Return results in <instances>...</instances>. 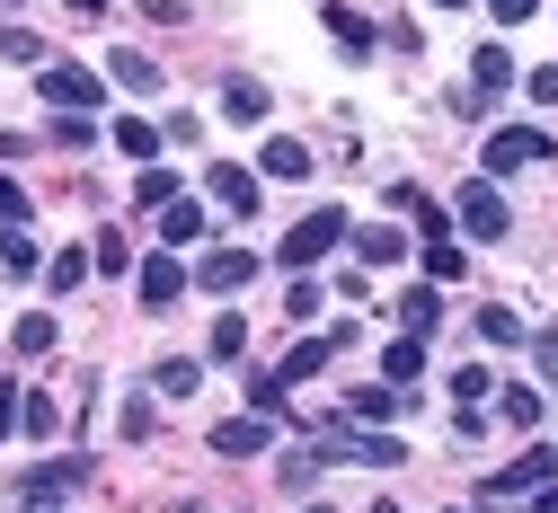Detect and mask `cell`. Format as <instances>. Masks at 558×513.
<instances>
[{"label":"cell","instance_id":"21","mask_svg":"<svg viewBox=\"0 0 558 513\" xmlns=\"http://www.w3.org/2000/svg\"><path fill=\"white\" fill-rule=\"evenodd\" d=\"M399 407H408V399H399L390 381H381V390H355V399H345V416H355V425H390Z\"/></svg>","mask_w":558,"mask_h":513},{"label":"cell","instance_id":"2","mask_svg":"<svg viewBox=\"0 0 558 513\" xmlns=\"http://www.w3.org/2000/svg\"><path fill=\"white\" fill-rule=\"evenodd\" d=\"M345 231H355V222H345L337 204H319V212H302V222L284 231V266H293V274H311V266H319V257H328V248H337Z\"/></svg>","mask_w":558,"mask_h":513},{"label":"cell","instance_id":"12","mask_svg":"<svg viewBox=\"0 0 558 513\" xmlns=\"http://www.w3.org/2000/svg\"><path fill=\"white\" fill-rule=\"evenodd\" d=\"M186 283H195V274H186L178 257H143V310H169Z\"/></svg>","mask_w":558,"mask_h":513},{"label":"cell","instance_id":"28","mask_svg":"<svg viewBox=\"0 0 558 513\" xmlns=\"http://www.w3.org/2000/svg\"><path fill=\"white\" fill-rule=\"evenodd\" d=\"M240 354H248V319L222 310V319H214V363H240Z\"/></svg>","mask_w":558,"mask_h":513},{"label":"cell","instance_id":"22","mask_svg":"<svg viewBox=\"0 0 558 513\" xmlns=\"http://www.w3.org/2000/svg\"><path fill=\"white\" fill-rule=\"evenodd\" d=\"M541 407H549V399H541L532 381H506V390H497V416H506V425H541Z\"/></svg>","mask_w":558,"mask_h":513},{"label":"cell","instance_id":"3","mask_svg":"<svg viewBox=\"0 0 558 513\" xmlns=\"http://www.w3.org/2000/svg\"><path fill=\"white\" fill-rule=\"evenodd\" d=\"M549 160V133L541 124H497L487 133V178H514V169H541Z\"/></svg>","mask_w":558,"mask_h":513},{"label":"cell","instance_id":"32","mask_svg":"<svg viewBox=\"0 0 558 513\" xmlns=\"http://www.w3.org/2000/svg\"><path fill=\"white\" fill-rule=\"evenodd\" d=\"M27 212H36V195H27L10 169H0V222H27Z\"/></svg>","mask_w":558,"mask_h":513},{"label":"cell","instance_id":"6","mask_svg":"<svg viewBox=\"0 0 558 513\" xmlns=\"http://www.w3.org/2000/svg\"><path fill=\"white\" fill-rule=\"evenodd\" d=\"M81 478H89L81 461H53V469H27V478H19V504H27V513H53V504L72 496Z\"/></svg>","mask_w":558,"mask_h":513},{"label":"cell","instance_id":"38","mask_svg":"<svg viewBox=\"0 0 558 513\" xmlns=\"http://www.w3.org/2000/svg\"><path fill=\"white\" fill-rule=\"evenodd\" d=\"M19 416H27V399H19L10 381H0V443H10V433H19Z\"/></svg>","mask_w":558,"mask_h":513},{"label":"cell","instance_id":"43","mask_svg":"<svg viewBox=\"0 0 558 513\" xmlns=\"http://www.w3.org/2000/svg\"><path fill=\"white\" fill-rule=\"evenodd\" d=\"M311 513H328V504H311Z\"/></svg>","mask_w":558,"mask_h":513},{"label":"cell","instance_id":"25","mask_svg":"<svg viewBox=\"0 0 558 513\" xmlns=\"http://www.w3.org/2000/svg\"><path fill=\"white\" fill-rule=\"evenodd\" d=\"M89 266H98L89 248H62V257L45 266V283H53V292H81V283H89Z\"/></svg>","mask_w":558,"mask_h":513},{"label":"cell","instance_id":"14","mask_svg":"<svg viewBox=\"0 0 558 513\" xmlns=\"http://www.w3.org/2000/svg\"><path fill=\"white\" fill-rule=\"evenodd\" d=\"M257 178H311V151H302L293 133H275L266 151H257Z\"/></svg>","mask_w":558,"mask_h":513},{"label":"cell","instance_id":"18","mask_svg":"<svg viewBox=\"0 0 558 513\" xmlns=\"http://www.w3.org/2000/svg\"><path fill=\"white\" fill-rule=\"evenodd\" d=\"M399 319H408V337H426V328L444 319V283H416V292H399Z\"/></svg>","mask_w":558,"mask_h":513},{"label":"cell","instance_id":"9","mask_svg":"<svg viewBox=\"0 0 558 513\" xmlns=\"http://www.w3.org/2000/svg\"><path fill=\"white\" fill-rule=\"evenodd\" d=\"M319 27L337 36V53H345V62H364V53H373V19H364V10H345V0H328Z\"/></svg>","mask_w":558,"mask_h":513},{"label":"cell","instance_id":"20","mask_svg":"<svg viewBox=\"0 0 558 513\" xmlns=\"http://www.w3.org/2000/svg\"><path fill=\"white\" fill-rule=\"evenodd\" d=\"M107 71H116L124 89H143V98L160 89V62H151V53H133V45H116V53H107Z\"/></svg>","mask_w":558,"mask_h":513},{"label":"cell","instance_id":"4","mask_svg":"<svg viewBox=\"0 0 558 513\" xmlns=\"http://www.w3.org/2000/svg\"><path fill=\"white\" fill-rule=\"evenodd\" d=\"M452 222H461L470 240H506V231H514V212H506V195L487 186V178H470V186H461V204H452Z\"/></svg>","mask_w":558,"mask_h":513},{"label":"cell","instance_id":"27","mask_svg":"<svg viewBox=\"0 0 558 513\" xmlns=\"http://www.w3.org/2000/svg\"><path fill=\"white\" fill-rule=\"evenodd\" d=\"M461 274H470V257L452 240H426V283H461Z\"/></svg>","mask_w":558,"mask_h":513},{"label":"cell","instance_id":"8","mask_svg":"<svg viewBox=\"0 0 558 513\" xmlns=\"http://www.w3.org/2000/svg\"><path fill=\"white\" fill-rule=\"evenodd\" d=\"M204 186H214V204H222V212H257V195H266V186H257V169H240V160H214V169H204Z\"/></svg>","mask_w":558,"mask_h":513},{"label":"cell","instance_id":"1","mask_svg":"<svg viewBox=\"0 0 558 513\" xmlns=\"http://www.w3.org/2000/svg\"><path fill=\"white\" fill-rule=\"evenodd\" d=\"M36 98L45 107H62V115H98L107 107V81H98V71H81V62H36Z\"/></svg>","mask_w":558,"mask_h":513},{"label":"cell","instance_id":"29","mask_svg":"<svg viewBox=\"0 0 558 513\" xmlns=\"http://www.w3.org/2000/svg\"><path fill=\"white\" fill-rule=\"evenodd\" d=\"M0 266H10V274H36V240H27V222L0 231Z\"/></svg>","mask_w":558,"mask_h":513},{"label":"cell","instance_id":"31","mask_svg":"<svg viewBox=\"0 0 558 513\" xmlns=\"http://www.w3.org/2000/svg\"><path fill=\"white\" fill-rule=\"evenodd\" d=\"M10 337H19V354H53V319H45V310H27Z\"/></svg>","mask_w":558,"mask_h":513},{"label":"cell","instance_id":"26","mask_svg":"<svg viewBox=\"0 0 558 513\" xmlns=\"http://www.w3.org/2000/svg\"><path fill=\"white\" fill-rule=\"evenodd\" d=\"M478 337H487V345H523L532 328H523V319H514L506 302H487V310H478Z\"/></svg>","mask_w":558,"mask_h":513},{"label":"cell","instance_id":"11","mask_svg":"<svg viewBox=\"0 0 558 513\" xmlns=\"http://www.w3.org/2000/svg\"><path fill=\"white\" fill-rule=\"evenodd\" d=\"M248 274H257V257H248V248H214V257L195 266V283H204V292H240Z\"/></svg>","mask_w":558,"mask_h":513},{"label":"cell","instance_id":"35","mask_svg":"<svg viewBox=\"0 0 558 513\" xmlns=\"http://www.w3.org/2000/svg\"><path fill=\"white\" fill-rule=\"evenodd\" d=\"M19 425H27V433H36V443H45V433H53V425H62V407H53V399H27V416H19Z\"/></svg>","mask_w":558,"mask_h":513},{"label":"cell","instance_id":"19","mask_svg":"<svg viewBox=\"0 0 558 513\" xmlns=\"http://www.w3.org/2000/svg\"><path fill=\"white\" fill-rule=\"evenodd\" d=\"M116 151L151 169V160H160V124H151V115H124V124H116Z\"/></svg>","mask_w":558,"mask_h":513},{"label":"cell","instance_id":"24","mask_svg":"<svg viewBox=\"0 0 558 513\" xmlns=\"http://www.w3.org/2000/svg\"><path fill=\"white\" fill-rule=\"evenodd\" d=\"M222 115H231V124H257V115H266V89H257V81H222Z\"/></svg>","mask_w":558,"mask_h":513},{"label":"cell","instance_id":"30","mask_svg":"<svg viewBox=\"0 0 558 513\" xmlns=\"http://www.w3.org/2000/svg\"><path fill=\"white\" fill-rule=\"evenodd\" d=\"M133 204H143V212L178 204V178H169V169H143V178H133Z\"/></svg>","mask_w":558,"mask_h":513},{"label":"cell","instance_id":"7","mask_svg":"<svg viewBox=\"0 0 558 513\" xmlns=\"http://www.w3.org/2000/svg\"><path fill=\"white\" fill-rule=\"evenodd\" d=\"M549 478H558V452H549V443H532L514 469H497V478H487V504H497V496H532V487H549Z\"/></svg>","mask_w":558,"mask_h":513},{"label":"cell","instance_id":"42","mask_svg":"<svg viewBox=\"0 0 558 513\" xmlns=\"http://www.w3.org/2000/svg\"><path fill=\"white\" fill-rule=\"evenodd\" d=\"M435 10H470V0H435Z\"/></svg>","mask_w":558,"mask_h":513},{"label":"cell","instance_id":"40","mask_svg":"<svg viewBox=\"0 0 558 513\" xmlns=\"http://www.w3.org/2000/svg\"><path fill=\"white\" fill-rule=\"evenodd\" d=\"M487 10H497V19H506V27H523V19H532V10H541V0H487Z\"/></svg>","mask_w":558,"mask_h":513},{"label":"cell","instance_id":"10","mask_svg":"<svg viewBox=\"0 0 558 513\" xmlns=\"http://www.w3.org/2000/svg\"><path fill=\"white\" fill-rule=\"evenodd\" d=\"M506 81H514V53H506V45H478V62H470V98H478V107H497Z\"/></svg>","mask_w":558,"mask_h":513},{"label":"cell","instance_id":"23","mask_svg":"<svg viewBox=\"0 0 558 513\" xmlns=\"http://www.w3.org/2000/svg\"><path fill=\"white\" fill-rule=\"evenodd\" d=\"M195 381H204V363H186V354H169L160 372H151V390H160V399H195Z\"/></svg>","mask_w":558,"mask_h":513},{"label":"cell","instance_id":"34","mask_svg":"<svg viewBox=\"0 0 558 513\" xmlns=\"http://www.w3.org/2000/svg\"><path fill=\"white\" fill-rule=\"evenodd\" d=\"M284 310H293V319H319V283H311V274H293V292H284Z\"/></svg>","mask_w":558,"mask_h":513},{"label":"cell","instance_id":"16","mask_svg":"<svg viewBox=\"0 0 558 513\" xmlns=\"http://www.w3.org/2000/svg\"><path fill=\"white\" fill-rule=\"evenodd\" d=\"M345 240H355V257H364V266H399V257H408V240H399L390 222H364V231H345Z\"/></svg>","mask_w":558,"mask_h":513},{"label":"cell","instance_id":"15","mask_svg":"<svg viewBox=\"0 0 558 513\" xmlns=\"http://www.w3.org/2000/svg\"><path fill=\"white\" fill-rule=\"evenodd\" d=\"M416 372H426V337H399V345H381V381H390V390H408Z\"/></svg>","mask_w":558,"mask_h":513},{"label":"cell","instance_id":"5","mask_svg":"<svg viewBox=\"0 0 558 513\" xmlns=\"http://www.w3.org/2000/svg\"><path fill=\"white\" fill-rule=\"evenodd\" d=\"M266 443H275V416H257V407H248V416H222V425H214V452H222V461H257Z\"/></svg>","mask_w":558,"mask_h":513},{"label":"cell","instance_id":"36","mask_svg":"<svg viewBox=\"0 0 558 513\" xmlns=\"http://www.w3.org/2000/svg\"><path fill=\"white\" fill-rule=\"evenodd\" d=\"M53 142H72V151H81V142H98V124L89 115H53Z\"/></svg>","mask_w":558,"mask_h":513},{"label":"cell","instance_id":"17","mask_svg":"<svg viewBox=\"0 0 558 513\" xmlns=\"http://www.w3.org/2000/svg\"><path fill=\"white\" fill-rule=\"evenodd\" d=\"M337 345H345V328H328V337H302V345L284 354V381H311V372H319V363H328Z\"/></svg>","mask_w":558,"mask_h":513},{"label":"cell","instance_id":"13","mask_svg":"<svg viewBox=\"0 0 558 513\" xmlns=\"http://www.w3.org/2000/svg\"><path fill=\"white\" fill-rule=\"evenodd\" d=\"M160 240H169V248H195V240H204V204H195V195L160 204Z\"/></svg>","mask_w":558,"mask_h":513},{"label":"cell","instance_id":"41","mask_svg":"<svg viewBox=\"0 0 558 513\" xmlns=\"http://www.w3.org/2000/svg\"><path fill=\"white\" fill-rule=\"evenodd\" d=\"M532 513H558V478H549V487H532Z\"/></svg>","mask_w":558,"mask_h":513},{"label":"cell","instance_id":"33","mask_svg":"<svg viewBox=\"0 0 558 513\" xmlns=\"http://www.w3.org/2000/svg\"><path fill=\"white\" fill-rule=\"evenodd\" d=\"M89 257H98V274H124V266H133V248H124V231H98V248H89Z\"/></svg>","mask_w":558,"mask_h":513},{"label":"cell","instance_id":"39","mask_svg":"<svg viewBox=\"0 0 558 513\" xmlns=\"http://www.w3.org/2000/svg\"><path fill=\"white\" fill-rule=\"evenodd\" d=\"M532 107H558V62H541V71H532Z\"/></svg>","mask_w":558,"mask_h":513},{"label":"cell","instance_id":"37","mask_svg":"<svg viewBox=\"0 0 558 513\" xmlns=\"http://www.w3.org/2000/svg\"><path fill=\"white\" fill-rule=\"evenodd\" d=\"M0 53H10V62H36V53H45V45H36V36H27V27H0Z\"/></svg>","mask_w":558,"mask_h":513}]
</instances>
